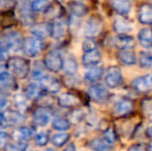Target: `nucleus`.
<instances>
[{
    "instance_id": "39448f33",
    "label": "nucleus",
    "mask_w": 152,
    "mask_h": 151,
    "mask_svg": "<svg viewBox=\"0 0 152 151\" xmlns=\"http://www.w3.org/2000/svg\"><path fill=\"white\" fill-rule=\"evenodd\" d=\"M88 95L93 101L97 104H104L108 101L110 93L107 87L102 84H94L89 87Z\"/></svg>"
},
{
    "instance_id": "393cba45",
    "label": "nucleus",
    "mask_w": 152,
    "mask_h": 151,
    "mask_svg": "<svg viewBox=\"0 0 152 151\" xmlns=\"http://www.w3.org/2000/svg\"><path fill=\"white\" fill-rule=\"evenodd\" d=\"M33 136V131L28 126H22L19 127L15 131V138L19 142H27L32 138Z\"/></svg>"
},
{
    "instance_id": "a211bd4d",
    "label": "nucleus",
    "mask_w": 152,
    "mask_h": 151,
    "mask_svg": "<svg viewBox=\"0 0 152 151\" xmlns=\"http://www.w3.org/2000/svg\"><path fill=\"white\" fill-rule=\"evenodd\" d=\"M66 27L62 21H55L52 24H50V36L55 39H60L65 34Z\"/></svg>"
},
{
    "instance_id": "aec40b11",
    "label": "nucleus",
    "mask_w": 152,
    "mask_h": 151,
    "mask_svg": "<svg viewBox=\"0 0 152 151\" xmlns=\"http://www.w3.org/2000/svg\"><path fill=\"white\" fill-rule=\"evenodd\" d=\"M138 40L144 48H152V29L143 28L138 33Z\"/></svg>"
},
{
    "instance_id": "a18cd8bd",
    "label": "nucleus",
    "mask_w": 152,
    "mask_h": 151,
    "mask_svg": "<svg viewBox=\"0 0 152 151\" xmlns=\"http://www.w3.org/2000/svg\"><path fill=\"white\" fill-rule=\"evenodd\" d=\"M146 133H147V135H148V137L152 139V125H151V126H149L148 128H147Z\"/></svg>"
},
{
    "instance_id": "58836bf2",
    "label": "nucleus",
    "mask_w": 152,
    "mask_h": 151,
    "mask_svg": "<svg viewBox=\"0 0 152 151\" xmlns=\"http://www.w3.org/2000/svg\"><path fill=\"white\" fill-rule=\"evenodd\" d=\"M8 133L6 131H0V148H4L7 144V141H8Z\"/></svg>"
},
{
    "instance_id": "f257e3e1",
    "label": "nucleus",
    "mask_w": 152,
    "mask_h": 151,
    "mask_svg": "<svg viewBox=\"0 0 152 151\" xmlns=\"http://www.w3.org/2000/svg\"><path fill=\"white\" fill-rule=\"evenodd\" d=\"M8 69L17 78L24 79L30 71V66L26 59L22 57H12L8 60Z\"/></svg>"
},
{
    "instance_id": "c9c22d12",
    "label": "nucleus",
    "mask_w": 152,
    "mask_h": 151,
    "mask_svg": "<svg viewBox=\"0 0 152 151\" xmlns=\"http://www.w3.org/2000/svg\"><path fill=\"white\" fill-rule=\"evenodd\" d=\"M5 117H6V120H7V124L8 123L18 124V123H20L23 120V117L18 112H10L7 115H5Z\"/></svg>"
},
{
    "instance_id": "4c0bfd02",
    "label": "nucleus",
    "mask_w": 152,
    "mask_h": 151,
    "mask_svg": "<svg viewBox=\"0 0 152 151\" xmlns=\"http://www.w3.org/2000/svg\"><path fill=\"white\" fill-rule=\"evenodd\" d=\"M94 49H97V46H96V42H94L92 38H88V39H86L83 42V50H84L85 52L94 50Z\"/></svg>"
},
{
    "instance_id": "c85d7f7f",
    "label": "nucleus",
    "mask_w": 152,
    "mask_h": 151,
    "mask_svg": "<svg viewBox=\"0 0 152 151\" xmlns=\"http://www.w3.org/2000/svg\"><path fill=\"white\" fill-rule=\"evenodd\" d=\"M138 62L142 69H150L152 66V52H141Z\"/></svg>"
},
{
    "instance_id": "473e14b6",
    "label": "nucleus",
    "mask_w": 152,
    "mask_h": 151,
    "mask_svg": "<svg viewBox=\"0 0 152 151\" xmlns=\"http://www.w3.org/2000/svg\"><path fill=\"white\" fill-rule=\"evenodd\" d=\"M5 151H25L28 148V144L26 142H19L17 144H6Z\"/></svg>"
},
{
    "instance_id": "b1692460",
    "label": "nucleus",
    "mask_w": 152,
    "mask_h": 151,
    "mask_svg": "<svg viewBox=\"0 0 152 151\" xmlns=\"http://www.w3.org/2000/svg\"><path fill=\"white\" fill-rule=\"evenodd\" d=\"M89 147L93 151H110L112 144L108 143L104 139L95 138L89 142Z\"/></svg>"
},
{
    "instance_id": "5701e85b",
    "label": "nucleus",
    "mask_w": 152,
    "mask_h": 151,
    "mask_svg": "<svg viewBox=\"0 0 152 151\" xmlns=\"http://www.w3.org/2000/svg\"><path fill=\"white\" fill-rule=\"evenodd\" d=\"M62 69H63L66 75L74 76L78 71V62L72 56H68L65 59L63 58Z\"/></svg>"
},
{
    "instance_id": "f3484780",
    "label": "nucleus",
    "mask_w": 152,
    "mask_h": 151,
    "mask_svg": "<svg viewBox=\"0 0 152 151\" xmlns=\"http://www.w3.org/2000/svg\"><path fill=\"white\" fill-rule=\"evenodd\" d=\"M112 8L121 16L127 15L132 9V2L130 0H113L111 3Z\"/></svg>"
},
{
    "instance_id": "ddd939ff",
    "label": "nucleus",
    "mask_w": 152,
    "mask_h": 151,
    "mask_svg": "<svg viewBox=\"0 0 152 151\" xmlns=\"http://www.w3.org/2000/svg\"><path fill=\"white\" fill-rule=\"evenodd\" d=\"M138 19L141 24L151 25L152 24V5L149 3H143L139 7Z\"/></svg>"
},
{
    "instance_id": "f704fd0d",
    "label": "nucleus",
    "mask_w": 152,
    "mask_h": 151,
    "mask_svg": "<svg viewBox=\"0 0 152 151\" xmlns=\"http://www.w3.org/2000/svg\"><path fill=\"white\" fill-rule=\"evenodd\" d=\"M49 135L47 133H45V131H40V133H38L37 135L35 136V142L36 144H37L38 146H40V147H44V146H46L47 144L49 143Z\"/></svg>"
},
{
    "instance_id": "f8f14e48",
    "label": "nucleus",
    "mask_w": 152,
    "mask_h": 151,
    "mask_svg": "<svg viewBox=\"0 0 152 151\" xmlns=\"http://www.w3.org/2000/svg\"><path fill=\"white\" fill-rule=\"evenodd\" d=\"M114 44L119 50H132L136 46V40L127 34H120L115 37Z\"/></svg>"
},
{
    "instance_id": "6ab92c4d",
    "label": "nucleus",
    "mask_w": 152,
    "mask_h": 151,
    "mask_svg": "<svg viewBox=\"0 0 152 151\" xmlns=\"http://www.w3.org/2000/svg\"><path fill=\"white\" fill-rule=\"evenodd\" d=\"M117 56L124 65H134L137 63V56L132 50H120Z\"/></svg>"
},
{
    "instance_id": "412c9836",
    "label": "nucleus",
    "mask_w": 152,
    "mask_h": 151,
    "mask_svg": "<svg viewBox=\"0 0 152 151\" xmlns=\"http://www.w3.org/2000/svg\"><path fill=\"white\" fill-rule=\"evenodd\" d=\"M31 33L33 36L42 39L50 36V24H36L31 28Z\"/></svg>"
},
{
    "instance_id": "20e7f679",
    "label": "nucleus",
    "mask_w": 152,
    "mask_h": 151,
    "mask_svg": "<svg viewBox=\"0 0 152 151\" xmlns=\"http://www.w3.org/2000/svg\"><path fill=\"white\" fill-rule=\"evenodd\" d=\"M102 27H104V24L99 17H90L84 26V35L87 38H94L98 36L102 31Z\"/></svg>"
},
{
    "instance_id": "a19ab883",
    "label": "nucleus",
    "mask_w": 152,
    "mask_h": 151,
    "mask_svg": "<svg viewBox=\"0 0 152 151\" xmlns=\"http://www.w3.org/2000/svg\"><path fill=\"white\" fill-rule=\"evenodd\" d=\"M127 151H147V148L144 144L142 143H137L132 145L129 148L127 149Z\"/></svg>"
},
{
    "instance_id": "6e6552de",
    "label": "nucleus",
    "mask_w": 152,
    "mask_h": 151,
    "mask_svg": "<svg viewBox=\"0 0 152 151\" xmlns=\"http://www.w3.org/2000/svg\"><path fill=\"white\" fill-rule=\"evenodd\" d=\"M132 86L137 92L147 93L152 90V73L136 78L132 83Z\"/></svg>"
},
{
    "instance_id": "dca6fc26",
    "label": "nucleus",
    "mask_w": 152,
    "mask_h": 151,
    "mask_svg": "<svg viewBox=\"0 0 152 151\" xmlns=\"http://www.w3.org/2000/svg\"><path fill=\"white\" fill-rule=\"evenodd\" d=\"M134 103L128 98H122L119 101H117L116 105H115V112L118 115H121V116L132 113L134 111Z\"/></svg>"
},
{
    "instance_id": "2eb2a0df",
    "label": "nucleus",
    "mask_w": 152,
    "mask_h": 151,
    "mask_svg": "<svg viewBox=\"0 0 152 151\" xmlns=\"http://www.w3.org/2000/svg\"><path fill=\"white\" fill-rule=\"evenodd\" d=\"M58 105L62 108H74L80 104V99L72 93H63L58 96Z\"/></svg>"
},
{
    "instance_id": "0eeeda50",
    "label": "nucleus",
    "mask_w": 152,
    "mask_h": 151,
    "mask_svg": "<svg viewBox=\"0 0 152 151\" xmlns=\"http://www.w3.org/2000/svg\"><path fill=\"white\" fill-rule=\"evenodd\" d=\"M0 44L10 52V51L16 50L23 46L22 37H21L20 33L12 31L4 35L2 39H0Z\"/></svg>"
},
{
    "instance_id": "c756f323",
    "label": "nucleus",
    "mask_w": 152,
    "mask_h": 151,
    "mask_svg": "<svg viewBox=\"0 0 152 151\" xmlns=\"http://www.w3.org/2000/svg\"><path fill=\"white\" fill-rule=\"evenodd\" d=\"M51 0H33L31 2V9L35 12H45L50 7Z\"/></svg>"
},
{
    "instance_id": "09e8293b",
    "label": "nucleus",
    "mask_w": 152,
    "mask_h": 151,
    "mask_svg": "<svg viewBox=\"0 0 152 151\" xmlns=\"http://www.w3.org/2000/svg\"><path fill=\"white\" fill-rule=\"evenodd\" d=\"M1 2H2V0H0V4H1Z\"/></svg>"
},
{
    "instance_id": "c03bdc74",
    "label": "nucleus",
    "mask_w": 152,
    "mask_h": 151,
    "mask_svg": "<svg viewBox=\"0 0 152 151\" xmlns=\"http://www.w3.org/2000/svg\"><path fill=\"white\" fill-rule=\"evenodd\" d=\"M64 151H76V146H75V144H69V145H67V147L64 149Z\"/></svg>"
},
{
    "instance_id": "bb28decb",
    "label": "nucleus",
    "mask_w": 152,
    "mask_h": 151,
    "mask_svg": "<svg viewBox=\"0 0 152 151\" xmlns=\"http://www.w3.org/2000/svg\"><path fill=\"white\" fill-rule=\"evenodd\" d=\"M0 87L6 89H15L16 88V81L12 76L7 71L0 73Z\"/></svg>"
},
{
    "instance_id": "423d86ee",
    "label": "nucleus",
    "mask_w": 152,
    "mask_h": 151,
    "mask_svg": "<svg viewBox=\"0 0 152 151\" xmlns=\"http://www.w3.org/2000/svg\"><path fill=\"white\" fill-rule=\"evenodd\" d=\"M122 81H123V78H122L121 69L118 66L109 67L106 75H104L106 86H108L111 89L117 88V87L122 84Z\"/></svg>"
},
{
    "instance_id": "2f4dec72",
    "label": "nucleus",
    "mask_w": 152,
    "mask_h": 151,
    "mask_svg": "<svg viewBox=\"0 0 152 151\" xmlns=\"http://www.w3.org/2000/svg\"><path fill=\"white\" fill-rule=\"evenodd\" d=\"M70 139V135L66 133H56L52 137L51 141H52V144H54L57 147H62L63 145H65Z\"/></svg>"
},
{
    "instance_id": "49530a36",
    "label": "nucleus",
    "mask_w": 152,
    "mask_h": 151,
    "mask_svg": "<svg viewBox=\"0 0 152 151\" xmlns=\"http://www.w3.org/2000/svg\"><path fill=\"white\" fill-rule=\"evenodd\" d=\"M146 148H147V151H152V141L148 144V146H147Z\"/></svg>"
},
{
    "instance_id": "4be33fe9",
    "label": "nucleus",
    "mask_w": 152,
    "mask_h": 151,
    "mask_svg": "<svg viewBox=\"0 0 152 151\" xmlns=\"http://www.w3.org/2000/svg\"><path fill=\"white\" fill-rule=\"evenodd\" d=\"M102 75H104V67L95 65V66L89 67V69L85 74V79L87 82L94 83L99 80Z\"/></svg>"
},
{
    "instance_id": "9b49d317",
    "label": "nucleus",
    "mask_w": 152,
    "mask_h": 151,
    "mask_svg": "<svg viewBox=\"0 0 152 151\" xmlns=\"http://www.w3.org/2000/svg\"><path fill=\"white\" fill-rule=\"evenodd\" d=\"M113 29L116 33L120 34H127L132 30V25L127 19L123 17H118L114 20L113 23Z\"/></svg>"
},
{
    "instance_id": "e433bc0d",
    "label": "nucleus",
    "mask_w": 152,
    "mask_h": 151,
    "mask_svg": "<svg viewBox=\"0 0 152 151\" xmlns=\"http://www.w3.org/2000/svg\"><path fill=\"white\" fill-rule=\"evenodd\" d=\"M104 139L110 144L115 143V141L117 140V135H116V133H115L114 129H112V128L107 129V131L104 133Z\"/></svg>"
},
{
    "instance_id": "7c9ffc66",
    "label": "nucleus",
    "mask_w": 152,
    "mask_h": 151,
    "mask_svg": "<svg viewBox=\"0 0 152 151\" xmlns=\"http://www.w3.org/2000/svg\"><path fill=\"white\" fill-rule=\"evenodd\" d=\"M52 126L58 131H65L70 128V121L65 118H55L52 122Z\"/></svg>"
},
{
    "instance_id": "7ed1b4c3",
    "label": "nucleus",
    "mask_w": 152,
    "mask_h": 151,
    "mask_svg": "<svg viewBox=\"0 0 152 151\" xmlns=\"http://www.w3.org/2000/svg\"><path fill=\"white\" fill-rule=\"evenodd\" d=\"M23 49L27 56L31 58H35L42 53L44 49V44L42 40L35 36H29L23 42Z\"/></svg>"
},
{
    "instance_id": "cd10ccee",
    "label": "nucleus",
    "mask_w": 152,
    "mask_h": 151,
    "mask_svg": "<svg viewBox=\"0 0 152 151\" xmlns=\"http://www.w3.org/2000/svg\"><path fill=\"white\" fill-rule=\"evenodd\" d=\"M40 92H42V87L38 83H30L25 89V94L30 99H36L39 97Z\"/></svg>"
},
{
    "instance_id": "f03ea898",
    "label": "nucleus",
    "mask_w": 152,
    "mask_h": 151,
    "mask_svg": "<svg viewBox=\"0 0 152 151\" xmlns=\"http://www.w3.org/2000/svg\"><path fill=\"white\" fill-rule=\"evenodd\" d=\"M44 64L50 71L58 73L62 69L63 65V57L58 51L52 50L46 54L44 57Z\"/></svg>"
},
{
    "instance_id": "9d476101",
    "label": "nucleus",
    "mask_w": 152,
    "mask_h": 151,
    "mask_svg": "<svg viewBox=\"0 0 152 151\" xmlns=\"http://www.w3.org/2000/svg\"><path fill=\"white\" fill-rule=\"evenodd\" d=\"M100 60H102V53L97 49L87 51V52L84 53V55L82 57L83 64L86 67L95 66V65H97L100 62Z\"/></svg>"
},
{
    "instance_id": "37998d69",
    "label": "nucleus",
    "mask_w": 152,
    "mask_h": 151,
    "mask_svg": "<svg viewBox=\"0 0 152 151\" xmlns=\"http://www.w3.org/2000/svg\"><path fill=\"white\" fill-rule=\"evenodd\" d=\"M7 105H8L7 99H6L5 97H3V96L0 95V111H2V110L5 109V108L7 107Z\"/></svg>"
},
{
    "instance_id": "72a5a7b5",
    "label": "nucleus",
    "mask_w": 152,
    "mask_h": 151,
    "mask_svg": "<svg viewBox=\"0 0 152 151\" xmlns=\"http://www.w3.org/2000/svg\"><path fill=\"white\" fill-rule=\"evenodd\" d=\"M142 111L148 118H152V98H146L142 101Z\"/></svg>"
},
{
    "instance_id": "4468645a",
    "label": "nucleus",
    "mask_w": 152,
    "mask_h": 151,
    "mask_svg": "<svg viewBox=\"0 0 152 151\" xmlns=\"http://www.w3.org/2000/svg\"><path fill=\"white\" fill-rule=\"evenodd\" d=\"M51 116L47 110L42 108H38L33 113V122L39 127H45L50 123Z\"/></svg>"
},
{
    "instance_id": "79ce46f5",
    "label": "nucleus",
    "mask_w": 152,
    "mask_h": 151,
    "mask_svg": "<svg viewBox=\"0 0 152 151\" xmlns=\"http://www.w3.org/2000/svg\"><path fill=\"white\" fill-rule=\"evenodd\" d=\"M7 125V120H6L5 114L0 113V128H4Z\"/></svg>"
},
{
    "instance_id": "a878e982",
    "label": "nucleus",
    "mask_w": 152,
    "mask_h": 151,
    "mask_svg": "<svg viewBox=\"0 0 152 151\" xmlns=\"http://www.w3.org/2000/svg\"><path fill=\"white\" fill-rule=\"evenodd\" d=\"M69 8L72 14L74 15L75 17H78V18H81V17H84L87 15L88 12V7H87L85 4H83L82 2L79 1H74L69 4Z\"/></svg>"
},
{
    "instance_id": "de8ad7c7",
    "label": "nucleus",
    "mask_w": 152,
    "mask_h": 151,
    "mask_svg": "<svg viewBox=\"0 0 152 151\" xmlns=\"http://www.w3.org/2000/svg\"><path fill=\"white\" fill-rule=\"evenodd\" d=\"M45 151H56V150L52 149V148H48V149H47V150H45Z\"/></svg>"
},
{
    "instance_id": "1a4fd4ad",
    "label": "nucleus",
    "mask_w": 152,
    "mask_h": 151,
    "mask_svg": "<svg viewBox=\"0 0 152 151\" xmlns=\"http://www.w3.org/2000/svg\"><path fill=\"white\" fill-rule=\"evenodd\" d=\"M37 82L39 83L42 89H45L48 92L57 93L60 90V87H61L60 82L56 78L47 75V74H44V75L38 79Z\"/></svg>"
},
{
    "instance_id": "ea45409f",
    "label": "nucleus",
    "mask_w": 152,
    "mask_h": 151,
    "mask_svg": "<svg viewBox=\"0 0 152 151\" xmlns=\"http://www.w3.org/2000/svg\"><path fill=\"white\" fill-rule=\"evenodd\" d=\"M8 59V51L0 44V64Z\"/></svg>"
}]
</instances>
